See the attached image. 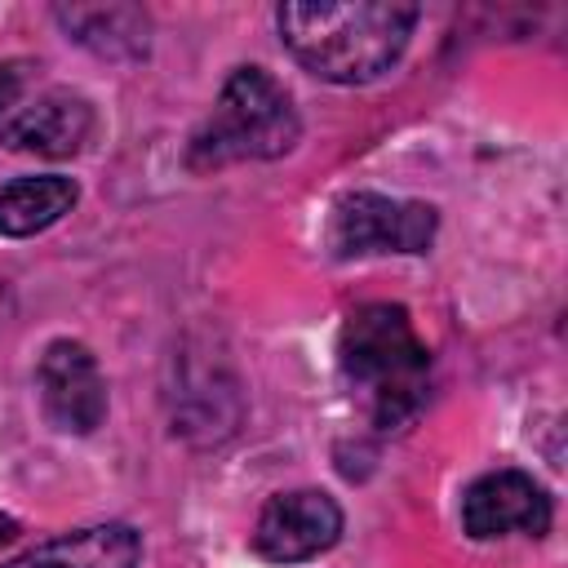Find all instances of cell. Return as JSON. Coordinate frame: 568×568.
<instances>
[{
    "label": "cell",
    "mask_w": 568,
    "mask_h": 568,
    "mask_svg": "<svg viewBox=\"0 0 568 568\" xmlns=\"http://www.w3.org/2000/svg\"><path fill=\"white\" fill-rule=\"evenodd\" d=\"M142 532L133 524H89L36 541L31 550L4 559L0 568H138Z\"/></svg>",
    "instance_id": "cell-9"
},
{
    "label": "cell",
    "mask_w": 568,
    "mask_h": 568,
    "mask_svg": "<svg viewBox=\"0 0 568 568\" xmlns=\"http://www.w3.org/2000/svg\"><path fill=\"white\" fill-rule=\"evenodd\" d=\"M18 93H22V80H18V71L0 62V115H4V111L18 102Z\"/></svg>",
    "instance_id": "cell-12"
},
{
    "label": "cell",
    "mask_w": 568,
    "mask_h": 568,
    "mask_svg": "<svg viewBox=\"0 0 568 568\" xmlns=\"http://www.w3.org/2000/svg\"><path fill=\"white\" fill-rule=\"evenodd\" d=\"M89 138H93V106L71 89L40 93L31 106L13 111L0 129V142L9 151H27V155H44V160H67V155L84 151Z\"/></svg>",
    "instance_id": "cell-8"
},
{
    "label": "cell",
    "mask_w": 568,
    "mask_h": 568,
    "mask_svg": "<svg viewBox=\"0 0 568 568\" xmlns=\"http://www.w3.org/2000/svg\"><path fill=\"white\" fill-rule=\"evenodd\" d=\"M555 519V501L550 493L515 466L488 470L479 479L466 484L462 493V528L475 541H493V537H546Z\"/></svg>",
    "instance_id": "cell-6"
},
{
    "label": "cell",
    "mask_w": 568,
    "mask_h": 568,
    "mask_svg": "<svg viewBox=\"0 0 568 568\" xmlns=\"http://www.w3.org/2000/svg\"><path fill=\"white\" fill-rule=\"evenodd\" d=\"M36 390L44 417L67 435H93L106 417V377L84 342H49L36 364Z\"/></svg>",
    "instance_id": "cell-7"
},
{
    "label": "cell",
    "mask_w": 568,
    "mask_h": 568,
    "mask_svg": "<svg viewBox=\"0 0 568 568\" xmlns=\"http://www.w3.org/2000/svg\"><path fill=\"white\" fill-rule=\"evenodd\" d=\"M337 368L377 430H404L430 399V351L399 302H364L346 315Z\"/></svg>",
    "instance_id": "cell-2"
},
{
    "label": "cell",
    "mask_w": 568,
    "mask_h": 568,
    "mask_svg": "<svg viewBox=\"0 0 568 568\" xmlns=\"http://www.w3.org/2000/svg\"><path fill=\"white\" fill-rule=\"evenodd\" d=\"M80 200V186L62 173H31L0 186V235L4 240H31L62 222Z\"/></svg>",
    "instance_id": "cell-10"
},
{
    "label": "cell",
    "mask_w": 568,
    "mask_h": 568,
    "mask_svg": "<svg viewBox=\"0 0 568 568\" xmlns=\"http://www.w3.org/2000/svg\"><path fill=\"white\" fill-rule=\"evenodd\" d=\"M13 537H18V524L9 515H0V541H13Z\"/></svg>",
    "instance_id": "cell-13"
},
{
    "label": "cell",
    "mask_w": 568,
    "mask_h": 568,
    "mask_svg": "<svg viewBox=\"0 0 568 568\" xmlns=\"http://www.w3.org/2000/svg\"><path fill=\"white\" fill-rule=\"evenodd\" d=\"M417 4L346 0V4H280L275 27L284 49L328 84H368L386 75L417 27Z\"/></svg>",
    "instance_id": "cell-1"
},
{
    "label": "cell",
    "mask_w": 568,
    "mask_h": 568,
    "mask_svg": "<svg viewBox=\"0 0 568 568\" xmlns=\"http://www.w3.org/2000/svg\"><path fill=\"white\" fill-rule=\"evenodd\" d=\"M53 18L67 27L71 40H80L98 58H142L146 53L151 18L138 4H71V9L62 4V9H53Z\"/></svg>",
    "instance_id": "cell-11"
},
{
    "label": "cell",
    "mask_w": 568,
    "mask_h": 568,
    "mask_svg": "<svg viewBox=\"0 0 568 568\" xmlns=\"http://www.w3.org/2000/svg\"><path fill=\"white\" fill-rule=\"evenodd\" d=\"M342 528H346V515L328 493L288 488V493H275L257 510L248 541H253V555L288 568V564H306V559H320L324 550H333L342 541Z\"/></svg>",
    "instance_id": "cell-5"
},
{
    "label": "cell",
    "mask_w": 568,
    "mask_h": 568,
    "mask_svg": "<svg viewBox=\"0 0 568 568\" xmlns=\"http://www.w3.org/2000/svg\"><path fill=\"white\" fill-rule=\"evenodd\" d=\"M439 231V209L426 200H399L382 191H346L328 213L324 244L333 257H368V253H430Z\"/></svg>",
    "instance_id": "cell-4"
},
{
    "label": "cell",
    "mask_w": 568,
    "mask_h": 568,
    "mask_svg": "<svg viewBox=\"0 0 568 568\" xmlns=\"http://www.w3.org/2000/svg\"><path fill=\"white\" fill-rule=\"evenodd\" d=\"M297 138L302 115L288 89L266 67H235L222 80L213 111L186 142V169L217 173L244 160H280L297 146Z\"/></svg>",
    "instance_id": "cell-3"
}]
</instances>
